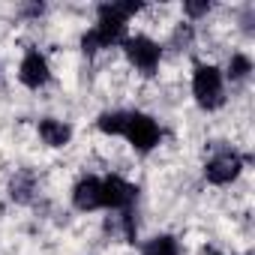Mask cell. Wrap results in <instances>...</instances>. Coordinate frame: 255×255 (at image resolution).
<instances>
[{
  "label": "cell",
  "instance_id": "obj_8",
  "mask_svg": "<svg viewBox=\"0 0 255 255\" xmlns=\"http://www.w3.org/2000/svg\"><path fill=\"white\" fill-rule=\"evenodd\" d=\"M72 204L75 210L81 213H90V210H99L102 207V177H81L75 186H72Z\"/></svg>",
  "mask_w": 255,
  "mask_h": 255
},
{
  "label": "cell",
  "instance_id": "obj_7",
  "mask_svg": "<svg viewBox=\"0 0 255 255\" xmlns=\"http://www.w3.org/2000/svg\"><path fill=\"white\" fill-rule=\"evenodd\" d=\"M18 81L30 90H39L51 81V66L45 60V54H39L36 48H30L24 57H21V66H18Z\"/></svg>",
  "mask_w": 255,
  "mask_h": 255
},
{
  "label": "cell",
  "instance_id": "obj_13",
  "mask_svg": "<svg viewBox=\"0 0 255 255\" xmlns=\"http://www.w3.org/2000/svg\"><path fill=\"white\" fill-rule=\"evenodd\" d=\"M33 189H36V177L30 171H21L12 183H9V195L15 201H30L33 198Z\"/></svg>",
  "mask_w": 255,
  "mask_h": 255
},
{
  "label": "cell",
  "instance_id": "obj_5",
  "mask_svg": "<svg viewBox=\"0 0 255 255\" xmlns=\"http://www.w3.org/2000/svg\"><path fill=\"white\" fill-rule=\"evenodd\" d=\"M240 171H243V156H240L237 150H231V147L216 150V153L204 162V177H207V183H213V186H228L231 180L240 177Z\"/></svg>",
  "mask_w": 255,
  "mask_h": 255
},
{
  "label": "cell",
  "instance_id": "obj_12",
  "mask_svg": "<svg viewBox=\"0 0 255 255\" xmlns=\"http://www.w3.org/2000/svg\"><path fill=\"white\" fill-rule=\"evenodd\" d=\"M114 234H120V240L126 243H135V234H138V222H135V213L132 210H120V216L114 219V225H108Z\"/></svg>",
  "mask_w": 255,
  "mask_h": 255
},
{
  "label": "cell",
  "instance_id": "obj_11",
  "mask_svg": "<svg viewBox=\"0 0 255 255\" xmlns=\"http://www.w3.org/2000/svg\"><path fill=\"white\" fill-rule=\"evenodd\" d=\"M141 255H180V243L171 234H156L144 243Z\"/></svg>",
  "mask_w": 255,
  "mask_h": 255
},
{
  "label": "cell",
  "instance_id": "obj_2",
  "mask_svg": "<svg viewBox=\"0 0 255 255\" xmlns=\"http://www.w3.org/2000/svg\"><path fill=\"white\" fill-rule=\"evenodd\" d=\"M192 96L204 111H216L225 102V75L213 63H195L192 72Z\"/></svg>",
  "mask_w": 255,
  "mask_h": 255
},
{
  "label": "cell",
  "instance_id": "obj_15",
  "mask_svg": "<svg viewBox=\"0 0 255 255\" xmlns=\"http://www.w3.org/2000/svg\"><path fill=\"white\" fill-rule=\"evenodd\" d=\"M210 0H189V3H183V12L189 15V18H201V15H207L210 12Z\"/></svg>",
  "mask_w": 255,
  "mask_h": 255
},
{
  "label": "cell",
  "instance_id": "obj_3",
  "mask_svg": "<svg viewBox=\"0 0 255 255\" xmlns=\"http://www.w3.org/2000/svg\"><path fill=\"white\" fill-rule=\"evenodd\" d=\"M123 138L129 141L138 153H150L159 138H162V129H159V123L144 114V111H129L126 114V129H123Z\"/></svg>",
  "mask_w": 255,
  "mask_h": 255
},
{
  "label": "cell",
  "instance_id": "obj_16",
  "mask_svg": "<svg viewBox=\"0 0 255 255\" xmlns=\"http://www.w3.org/2000/svg\"><path fill=\"white\" fill-rule=\"evenodd\" d=\"M207 255H222V252H207Z\"/></svg>",
  "mask_w": 255,
  "mask_h": 255
},
{
  "label": "cell",
  "instance_id": "obj_14",
  "mask_svg": "<svg viewBox=\"0 0 255 255\" xmlns=\"http://www.w3.org/2000/svg\"><path fill=\"white\" fill-rule=\"evenodd\" d=\"M252 72V57L249 54H231L228 60V78L231 81H243Z\"/></svg>",
  "mask_w": 255,
  "mask_h": 255
},
{
  "label": "cell",
  "instance_id": "obj_6",
  "mask_svg": "<svg viewBox=\"0 0 255 255\" xmlns=\"http://www.w3.org/2000/svg\"><path fill=\"white\" fill-rule=\"evenodd\" d=\"M138 201V189L123 180L120 174H108L102 177V207L105 210H132V204Z\"/></svg>",
  "mask_w": 255,
  "mask_h": 255
},
{
  "label": "cell",
  "instance_id": "obj_4",
  "mask_svg": "<svg viewBox=\"0 0 255 255\" xmlns=\"http://www.w3.org/2000/svg\"><path fill=\"white\" fill-rule=\"evenodd\" d=\"M123 51H126V60H129L141 75H156L159 60H162L159 42H153L150 36H126Z\"/></svg>",
  "mask_w": 255,
  "mask_h": 255
},
{
  "label": "cell",
  "instance_id": "obj_1",
  "mask_svg": "<svg viewBox=\"0 0 255 255\" xmlns=\"http://www.w3.org/2000/svg\"><path fill=\"white\" fill-rule=\"evenodd\" d=\"M141 9V3H102L96 9V27L87 30L81 36V48L84 54H96L99 48H111V45H123L126 39V24L129 18Z\"/></svg>",
  "mask_w": 255,
  "mask_h": 255
},
{
  "label": "cell",
  "instance_id": "obj_9",
  "mask_svg": "<svg viewBox=\"0 0 255 255\" xmlns=\"http://www.w3.org/2000/svg\"><path fill=\"white\" fill-rule=\"evenodd\" d=\"M39 138H42L48 147H66L69 138H72V126L63 123V120L45 117V120H39Z\"/></svg>",
  "mask_w": 255,
  "mask_h": 255
},
{
  "label": "cell",
  "instance_id": "obj_10",
  "mask_svg": "<svg viewBox=\"0 0 255 255\" xmlns=\"http://www.w3.org/2000/svg\"><path fill=\"white\" fill-rule=\"evenodd\" d=\"M126 114H129V111H120V108L102 111L96 117V129L105 132V135H123V129H126Z\"/></svg>",
  "mask_w": 255,
  "mask_h": 255
}]
</instances>
